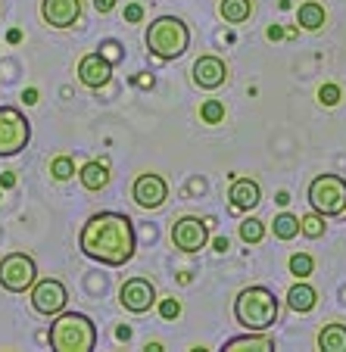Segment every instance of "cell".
I'll use <instances>...</instances> for the list:
<instances>
[{
    "mask_svg": "<svg viewBox=\"0 0 346 352\" xmlns=\"http://www.w3.org/2000/svg\"><path fill=\"white\" fill-rule=\"evenodd\" d=\"M318 103H321V107H327V109L337 107V103H340V87L337 85H321L318 87Z\"/></svg>",
    "mask_w": 346,
    "mask_h": 352,
    "instance_id": "28",
    "label": "cell"
},
{
    "mask_svg": "<svg viewBox=\"0 0 346 352\" xmlns=\"http://www.w3.org/2000/svg\"><path fill=\"white\" fill-rule=\"evenodd\" d=\"M287 265H290V274H296V278H309L315 272V259L309 253H293Z\"/></svg>",
    "mask_w": 346,
    "mask_h": 352,
    "instance_id": "26",
    "label": "cell"
},
{
    "mask_svg": "<svg viewBox=\"0 0 346 352\" xmlns=\"http://www.w3.org/2000/svg\"><path fill=\"white\" fill-rule=\"evenodd\" d=\"M215 253H228V237H215Z\"/></svg>",
    "mask_w": 346,
    "mask_h": 352,
    "instance_id": "35",
    "label": "cell"
},
{
    "mask_svg": "<svg viewBox=\"0 0 346 352\" xmlns=\"http://www.w3.org/2000/svg\"><path fill=\"white\" fill-rule=\"evenodd\" d=\"M140 19H144V7H140V3H128V7H125V22L138 25Z\"/></svg>",
    "mask_w": 346,
    "mask_h": 352,
    "instance_id": "31",
    "label": "cell"
},
{
    "mask_svg": "<svg viewBox=\"0 0 346 352\" xmlns=\"http://www.w3.org/2000/svg\"><path fill=\"white\" fill-rule=\"evenodd\" d=\"M172 246L181 250V253H200L203 246L209 243V221L206 219H197V215H184L172 225Z\"/></svg>",
    "mask_w": 346,
    "mask_h": 352,
    "instance_id": "9",
    "label": "cell"
},
{
    "mask_svg": "<svg viewBox=\"0 0 346 352\" xmlns=\"http://www.w3.org/2000/svg\"><path fill=\"white\" fill-rule=\"evenodd\" d=\"M281 318V299L268 287H246L234 299V321L244 331H268Z\"/></svg>",
    "mask_w": 346,
    "mask_h": 352,
    "instance_id": "2",
    "label": "cell"
},
{
    "mask_svg": "<svg viewBox=\"0 0 346 352\" xmlns=\"http://www.w3.org/2000/svg\"><path fill=\"white\" fill-rule=\"evenodd\" d=\"M97 346V324L81 312L63 309L50 324V349L56 352H91Z\"/></svg>",
    "mask_w": 346,
    "mask_h": 352,
    "instance_id": "4",
    "label": "cell"
},
{
    "mask_svg": "<svg viewBox=\"0 0 346 352\" xmlns=\"http://www.w3.org/2000/svg\"><path fill=\"white\" fill-rule=\"evenodd\" d=\"M78 250L91 262H100L107 268H122L134 259L138 234L134 221L125 212H97L85 221L78 234Z\"/></svg>",
    "mask_w": 346,
    "mask_h": 352,
    "instance_id": "1",
    "label": "cell"
},
{
    "mask_svg": "<svg viewBox=\"0 0 346 352\" xmlns=\"http://www.w3.org/2000/svg\"><path fill=\"white\" fill-rule=\"evenodd\" d=\"M94 7H97V13H109L116 7V0H94Z\"/></svg>",
    "mask_w": 346,
    "mask_h": 352,
    "instance_id": "32",
    "label": "cell"
},
{
    "mask_svg": "<svg viewBox=\"0 0 346 352\" xmlns=\"http://www.w3.org/2000/svg\"><path fill=\"white\" fill-rule=\"evenodd\" d=\"M315 302H318V293H315V287H309L306 278H296V284L287 290V306H290L293 312L309 315L315 309Z\"/></svg>",
    "mask_w": 346,
    "mask_h": 352,
    "instance_id": "17",
    "label": "cell"
},
{
    "mask_svg": "<svg viewBox=\"0 0 346 352\" xmlns=\"http://www.w3.org/2000/svg\"><path fill=\"white\" fill-rule=\"evenodd\" d=\"M32 140V122L16 107H0V160L22 153Z\"/></svg>",
    "mask_w": 346,
    "mask_h": 352,
    "instance_id": "6",
    "label": "cell"
},
{
    "mask_svg": "<svg viewBox=\"0 0 346 352\" xmlns=\"http://www.w3.org/2000/svg\"><path fill=\"white\" fill-rule=\"evenodd\" d=\"M306 197H309V206L315 212H321L325 219L346 215V178L343 175H318V178H312Z\"/></svg>",
    "mask_w": 346,
    "mask_h": 352,
    "instance_id": "5",
    "label": "cell"
},
{
    "mask_svg": "<svg viewBox=\"0 0 346 352\" xmlns=\"http://www.w3.org/2000/svg\"><path fill=\"white\" fill-rule=\"evenodd\" d=\"M22 100H25V107H34V103H38V91H34V87H28V91L22 94Z\"/></svg>",
    "mask_w": 346,
    "mask_h": 352,
    "instance_id": "34",
    "label": "cell"
},
{
    "mask_svg": "<svg viewBox=\"0 0 346 352\" xmlns=\"http://www.w3.org/2000/svg\"><path fill=\"white\" fill-rule=\"evenodd\" d=\"M228 199H231V209L237 212H250L262 203V187L253 178H234L228 187Z\"/></svg>",
    "mask_w": 346,
    "mask_h": 352,
    "instance_id": "15",
    "label": "cell"
},
{
    "mask_svg": "<svg viewBox=\"0 0 346 352\" xmlns=\"http://www.w3.org/2000/svg\"><path fill=\"white\" fill-rule=\"evenodd\" d=\"M274 203H278V206H287V203H290V197H287V193H278V199H274Z\"/></svg>",
    "mask_w": 346,
    "mask_h": 352,
    "instance_id": "37",
    "label": "cell"
},
{
    "mask_svg": "<svg viewBox=\"0 0 346 352\" xmlns=\"http://www.w3.org/2000/svg\"><path fill=\"white\" fill-rule=\"evenodd\" d=\"M100 54L107 56L109 63H119V60H122V47H119V41H103V44H100Z\"/></svg>",
    "mask_w": 346,
    "mask_h": 352,
    "instance_id": "30",
    "label": "cell"
},
{
    "mask_svg": "<svg viewBox=\"0 0 346 352\" xmlns=\"http://www.w3.org/2000/svg\"><path fill=\"white\" fill-rule=\"evenodd\" d=\"M156 287L147 278H128L125 284L119 287V306L131 315H144L156 306Z\"/></svg>",
    "mask_w": 346,
    "mask_h": 352,
    "instance_id": "10",
    "label": "cell"
},
{
    "mask_svg": "<svg viewBox=\"0 0 346 352\" xmlns=\"http://www.w3.org/2000/svg\"><path fill=\"white\" fill-rule=\"evenodd\" d=\"M268 38H272V41H274V38H281V28H278V25H272V28H268Z\"/></svg>",
    "mask_w": 346,
    "mask_h": 352,
    "instance_id": "38",
    "label": "cell"
},
{
    "mask_svg": "<svg viewBox=\"0 0 346 352\" xmlns=\"http://www.w3.org/2000/svg\"><path fill=\"white\" fill-rule=\"evenodd\" d=\"M160 315L166 321H172V318H178L181 315V302L175 296H169V299H160Z\"/></svg>",
    "mask_w": 346,
    "mask_h": 352,
    "instance_id": "29",
    "label": "cell"
},
{
    "mask_svg": "<svg viewBox=\"0 0 346 352\" xmlns=\"http://www.w3.org/2000/svg\"><path fill=\"white\" fill-rule=\"evenodd\" d=\"M32 309L38 315H44V318H56V315L66 309L69 302V290L63 280L56 278H44V280H34L32 290Z\"/></svg>",
    "mask_w": 346,
    "mask_h": 352,
    "instance_id": "8",
    "label": "cell"
},
{
    "mask_svg": "<svg viewBox=\"0 0 346 352\" xmlns=\"http://www.w3.org/2000/svg\"><path fill=\"white\" fill-rule=\"evenodd\" d=\"M0 187H7V190H10V187H16V175L13 172H3V175H0Z\"/></svg>",
    "mask_w": 346,
    "mask_h": 352,
    "instance_id": "33",
    "label": "cell"
},
{
    "mask_svg": "<svg viewBox=\"0 0 346 352\" xmlns=\"http://www.w3.org/2000/svg\"><path fill=\"white\" fill-rule=\"evenodd\" d=\"M131 199L138 203L140 209H160L162 203L169 199V184L162 175H153V172H147V175H138L131 184Z\"/></svg>",
    "mask_w": 346,
    "mask_h": 352,
    "instance_id": "11",
    "label": "cell"
},
{
    "mask_svg": "<svg viewBox=\"0 0 346 352\" xmlns=\"http://www.w3.org/2000/svg\"><path fill=\"white\" fill-rule=\"evenodd\" d=\"M191 75H193V85L200 87V91H219V87L228 81V63L221 60V56L206 54L193 63Z\"/></svg>",
    "mask_w": 346,
    "mask_h": 352,
    "instance_id": "12",
    "label": "cell"
},
{
    "mask_svg": "<svg viewBox=\"0 0 346 352\" xmlns=\"http://www.w3.org/2000/svg\"><path fill=\"white\" fill-rule=\"evenodd\" d=\"M144 44L156 60L172 63L187 54V47H191V28H187L184 19H178V16H160V19H153L147 25Z\"/></svg>",
    "mask_w": 346,
    "mask_h": 352,
    "instance_id": "3",
    "label": "cell"
},
{
    "mask_svg": "<svg viewBox=\"0 0 346 352\" xmlns=\"http://www.w3.org/2000/svg\"><path fill=\"white\" fill-rule=\"evenodd\" d=\"M109 78H113V63H109L100 50H97V54H85L78 60V81L85 87L100 91V87L109 85Z\"/></svg>",
    "mask_w": 346,
    "mask_h": 352,
    "instance_id": "13",
    "label": "cell"
},
{
    "mask_svg": "<svg viewBox=\"0 0 346 352\" xmlns=\"http://www.w3.org/2000/svg\"><path fill=\"white\" fill-rule=\"evenodd\" d=\"M38 280V262L28 253H7L0 259V287L7 293H28Z\"/></svg>",
    "mask_w": 346,
    "mask_h": 352,
    "instance_id": "7",
    "label": "cell"
},
{
    "mask_svg": "<svg viewBox=\"0 0 346 352\" xmlns=\"http://www.w3.org/2000/svg\"><path fill=\"white\" fill-rule=\"evenodd\" d=\"M116 337H119V340H131V327H119V331H116Z\"/></svg>",
    "mask_w": 346,
    "mask_h": 352,
    "instance_id": "36",
    "label": "cell"
},
{
    "mask_svg": "<svg viewBox=\"0 0 346 352\" xmlns=\"http://www.w3.org/2000/svg\"><path fill=\"white\" fill-rule=\"evenodd\" d=\"M318 349L325 352H346V324L331 321L318 331Z\"/></svg>",
    "mask_w": 346,
    "mask_h": 352,
    "instance_id": "19",
    "label": "cell"
},
{
    "mask_svg": "<svg viewBox=\"0 0 346 352\" xmlns=\"http://www.w3.org/2000/svg\"><path fill=\"white\" fill-rule=\"evenodd\" d=\"M253 13V0H221L219 3V16L231 25H240V22L250 19Z\"/></svg>",
    "mask_w": 346,
    "mask_h": 352,
    "instance_id": "21",
    "label": "cell"
},
{
    "mask_svg": "<svg viewBox=\"0 0 346 352\" xmlns=\"http://www.w3.org/2000/svg\"><path fill=\"white\" fill-rule=\"evenodd\" d=\"M41 19L50 28H72L81 19V0H41Z\"/></svg>",
    "mask_w": 346,
    "mask_h": 352,
    "instance_id": "14",
    "label": "cell"
},
{
    "mask_svg": "<svg viewBox=\"0 0 346 352\" xmlns=\"http://www.w3.org/2000/svg\"><path fill=\"white\" fill-rule=\"evenodd\" d=\"M262 237H266V221L253 219V215L240 221V240L244 243H262Z\"/></svg>",
    "mask_w": 346,
    "mask_h": 352,
    "instance_id": "25",
    "label": "cell"
},
{
    "mask_svg": "<svg viewBox=\"0 0 346 352\" xmlns=\"http://www.w3.org/2000/svg\"><path fill=\"white\" fill-rule=\"evenodd\" d=\"M325 228H327V225H325V215L315 212V209H312L309 215H303V219H300V234H306L309 240L325 237Z\"/></svg>",
    "mask_w": 346,
    "mask_h": 352,
    "instance_id": "23",
    "label": "cell"
},
{
    "mask_svg": "<svg viewBox=\"0 0 346 352\" xmlns=\"http://www.w3.org/2000/svg\"><path fill=\"white\" fill-rule=\"evenodd\" d=\"M200 119L206 122V125H219V122L225 119V103H221V100H206L200 107Z\"/></svg>",
    "mask_w": 346,
    "mask_h": 352,
    "instance_id": "27",
    "label": "cell"
},
{
    "mask_svg": "<svg viewBox=\"0 0 346 352\" xmlns=\"http://www.w3.org/2000/svg\"><path fill=\"white\" fill-rule=\"evenodd\" d=\"M50 178L54 181H69V178H75V160L72 156H54V160H50Z\"/></svg>",
    "mask_w": 346,
    "mask_h": 352,
    "instance_id": "24",
    "label": "cell"
},
{
    "mask_svg": "<svg viewBox=\"0 0 346 352\" xmlns=\"http://www.w3.org/2000/svg\"><path fill=\"white\" fill-rule=\"evenodd\" d=\"M274 349V340L266 337V331H246L244 337H231L225 343V352H268Z\"/></svg>",
    "mask_w": 346,
    "mask_h": 352,
    "instance_id": "16",
    "label": "cell"
},
{
    "mask_svg": "<svg viewBox=\"0 0 346 352\" xmlns=\"http://www.w3.org/2000/svg\"><path fill=\"white\" fill-rule=\"evenodd\" d=\"M296 22H300V28H306V32H318V28L325 25V7H321L318 0H306V3H300V10H296Z\"/></svg>",
    "mask_w": 346,
    "mask_h": 352,
    "instance_id": "20",
    "label": "cell"
},
{
    "mask_svg": "<svg viewBox=\"0 0 346 352\" xmlns=\"http://www.w3.org/2000/svg\"><path fill=\"white\" fill-rule=\"evenodd\" d=\"M272 231H274V237L278 240H293L296 234H300V219L290 215V212H281V215H274Z\"/></svg>",
    "mask_w": 346,
    "mask_h": 352,
    "instance_id": "22",
    "label": "cell"
},
{
    "mask_svg": "<svg viewBox=\"0 0 346 352\" xmlns=\"http://www.w3.org/2000/svg\"><path fill=\"white\" fill-rule=\"evenodd\" d=\"M109 166L103 160H91V162H85L81 166V172H78V181H81V187L85 190H91V193H97V190H103V187L109 184Z\"/></svg>",
    "mask_w": 346,
    "mask_h": 352,
    "instance_id": "18",
    "label": "cell"
}]
</instances>
